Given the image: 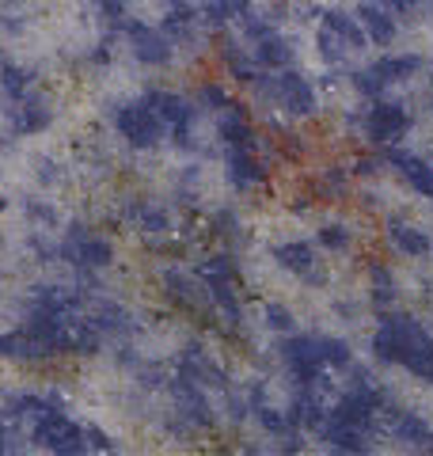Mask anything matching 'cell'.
Listing matches in <instances>:
<instances>
[{"mask_svg":"<svg viewBox=\"0 0 433 456\" xmlns=\"http://www.w3.org/2000/svg\"><path fill=\"white\" fill-rule=\"evenodd\" d=\"M315 194L323 202H339V198L350 194V167H323L320 183H315Z\"/></svg>","mask_w":433,"mask_h":456,"instance_id":"484cf974","label":"cell"},{"mask_svg":"<svg viewBox=\"0 0 433 456\" xmlns=\"http://www.w3.org/2000/svg\"><path fill=\"white\" fill-rule=\"evenodd\" d=\"M357 23H361V31H365V38L377 42V46H388V42L396 38V20L388 16L380 4H361L357 8Z\"/></svg>","mask_w":433,"mask_h":456,"instance_id":"e0dca14e","label":"cell"},{"mask_svg":"<svg viewBox=\"0 0 433 456\" xmlns=\"http://www.w3.org/2000/svg\"><path fill=\"white\" fill-rule=\"evenodd\" d=\"M403 369H411L414 377L433 380V338L422 331V327H411V338H407V350H403Z\"/></svg>","mask_w":433,"mask_h":456,"instance_id":"7c38bea8","label":"cell"},{"mask_svg":"<svg viewBox=\"0 0 433 456\" xmlns=\"http://www.w3.org/2000/svg\"><path fill=\"white\" fill-rule=\"evenodd\" d=\"M354 171H357V175H377V171H380V160H372V156H361V160L354 164Z\"/></svg>","mask_w":433,"mask_h":456,"instance_id":"7dc6e473","label":"cell"},{"mask_svg":"<svg viewBox=\"0 0 433 456\" xmlns=\"http://www.w3.org/2000/svg\"><path fill=\"white\" fill-rule=\"evenodd\" d=\"M4 449H8V445H4V430H0V452H4Z\"/></svg>","mask_w":433,"mask_h":456,"instance_id":"f5cc1de1","label":"cell"},{"mask_svg":"<svg viewBox=\"0 0 433 456\" xmlns=\"http://www.w3.org/2000/svg\"><path fill=\"white\" fill-rule=\"evenodd\" d=\"M0 358H4V362H38L42 350L23 331L20 335L12 331V335H0Z\"/></svg>","mask_w":433,"mask_h":456,"instance_id":"4316f807","label":"cell"},{"mask_svg":"<svg viewBox=\"0 0 433 456\" xmlns=\"http://www.w3.org/2000/svg\"><path fill=\"white\" fill-rule=\"evenodd\" d=\"M69 342H72V354H99V346H103V331L88 320V323H77V331H69Z\"/></svg>","mask_w":433,"mask_h":456,"instance_id":"1f68e13d","label":"cell"},{"mask_svg":"<svg viewBox=\"0 0 433 456\" xmlns=\"http://www.w3.org/2000/svg\"><path fill=\"white\" fill-rule=\"evenodd\" d=\"M221 141L228 149H255V126L240 110H228L221 118Z\"/></svg>","mask_w":433,"mask_h":456,"instance_id":"603a6c76","label":"cell"},{"mask_svg":"<svg viewBox=\"0 0 433 456\" xmlns=\"http://www.w3.org/2000/svg\"><path fill=\"white\" fill-rule=\"evenodd\" d=\"M198 274H201V281H213V278H236V263H233V255H209V259L198 266Z\"/></svg>","mask_w":433,"mask_h":456,"instance_id":"8d00e7d4","label":"cell"},{"mask_svg":"<svg viewBox=\"0 0 433 456\" xmlns=\"http://www.w3.org/2000/svg\"><path fill=\"white\" fill-rule=\"evenodd\" d=\"M144 103L160 114L164 126H186V122L194 118V107L186 103L179 92H149V95H144Z\"/></svg>","mask_w":433,"mask_h":456,"instance_id":"9a60e30c","label":"cell"},{"mask_svg":"<svg viewBox=\"0 0 433 456\" xmlns=\"http://www.w3.org/2000/svg\"><path fill=\"white\" fill-rule=\"evenodd\" d=\"M278 73L282 77H274V99H278V107L285 114H293V118H308V114H315L312 84L300 73H289V69H278Z\"/></svg>","mask_w":433,"mask_h":456,"instance_id":"5b68a950","label":"cell"},{"mask_svg":"<svg viewBox=\"0 0 433 456\" xmlns=\"http://www.w3.org/2000/svg\"><path fill=\"white\" fill-rule=\"evenodd\" d=\"M392 426H396L399 441H407V445H414V449H429L433 452V430L418 415H411V411H396Z\"/></svg>","mask_w":433,"mask_h":456,"instance_id":"ffe728a7","label":"cell"},{"mask_svg":"<svg viewBox=\"0 0 433 456\" xmlns=\"http://www.w3.org/2000/svg\"><path fill=\"white\" fill-rule=\"evenodd\" d=\"M411 316H384L377 335H372V358L388 362V365H399L403 362V350H407V338H411Z\"/></svg>","mask_w":433,"mask_h":456,"instance_id":"52a82bcc","label":"cell"},{"mask_svg":"<svg viewBox=\"0 0 433 456\" xmlns=\"http://www.w3.org/2000/svg\"><path fill=\"white\" fill-rule=\"evenodd\" d=\"M171 392H176V399H179V415L191 422V426H213V407H209V399L201 395V388L194 380H186V377H176L171 380Z\"/></svg>","mask_w":433,"mask_h":456,"instance_id":"30bf717a","label":"cell"},{"mask_svg":"<svg viewBox=\"0 0 433 456\" xmlns=\"http://www.w3.org/2000/svg\"><path fill=\"white\" fill-rule=\"evenodd\" d=\"M198 103H206L209 110L233 107V103H228V92H225V88H216V84H201V88H198Z\"/></svg>","mask_w":433,"mask_h":456,"instance_id":"b9f144b4","label":"cell"},{"mask_svg":"<svg viewBox=\"0 0 433 456\" xmlns=\"http://www.w3.org/2000/svg\"><path fill=\"white\" fill-rule=\"evenodd\" d=\"M61 259L69 263H77V266H110L114 259V244L107 236H95L88 232L84 224H72L69 228V236H65V244H61Z\"/></svg>","mask_w":433,"mask_h":456,"instance_id":"277c9868","label":"cell"},{"mask_svg":"<svg viewBox=\"0 0 433 456\" xmlns=\"http://www.w3.org/2000/svg\"><path fill=\"white\" fill-rule=\"evenodd\" d=\"M315 53H320L327 65H339V61H342V42L323 27V31L315 35Z\"/></svg>","mask_w":433,"mask_h":456,"instance_id":"ab89813d","label":"cell"},{"mask_svg":"<svg viewBox=\"0 0 433 456\" xmlns=\"http://www.w3.org/2000/svg\"><path fill=\"white\" fill-rule=\"evenodd\" d=\"M274 259H278L285 270H293V274H305V278L315 270V251H312V244H300V240L274 248Z\"/></svg>","mask_w":433,"mask_h":456,"instance_id":"cb8c5ba5","label":"cell"},{"mask_svg":"<svg viewBox=\"0 0 433 456\" xmlns=\"http://www.w3.org/2000/svg\"><path fill=\"white\" fill-rule=\"evenodd\" d=\"M103 20L122 23V4H118V0H103Z\"/></svg>","mask_w":433,"mask_h":456,"instance_id":"681fc988","label":"cell"},{"mask_svg":"<svg viewBox=\"0 0 433 456\" xmlns=\"http://www.w3.org/2000/svg\"><path fill=\"white\" fill-rule=\"evenodd\" d=\"M114 126H118V134L134 149H152V145H160V137H164L160 114L144 103V99H137V103H126L118 114H114Z\"/></svg>","mask_w":433,"mask_h":456,"instance_id":"7a4b0ae2","label":"cell"},{"mask_svg":"<svg viewBox=\"0 0 433 456\" xmlns=\"http://www.w3.org/2000/svg\"><path fill=\"white\" fill-rule=\"evenodd\" d=\"M23 209H27V217L38 221V224H57V209L50 202H38V198H23Z\"/></svg>","mask_w":433,"mask_h":456,"instance_id":"60d3db41","label":"cell"},{"mask_svg":"<svg viewBox=\"0 0 433 456\" xmlns=\"http://www.w3.org/2000/svg\"><path fill=\"white\" fill-rule=\"evenodd\" d=\"M388 4H392L396 12H411V8H414V0H388Z\"/></svg>","mask_w":433,"mask_h":456,"instance_id":"816d5d0a","label":"cell"},{"mask_svg":"<svg viewBox=\"0 0 433 456\" xmlns=\"http://www.w3.org/2000/svg\"><path fill=\"white\" fill-rule=\"evenodd\" d=\"M35 441H38L42 449L57 452V456H72V452H84V449H88V441H84V426H77L69 415H61V407L42 411V415H38Z\"/></svg>","mask_w":433,"mask_h":456,"instance_id":"6da1fadb","label":"cell"},{"mask_svg":"<svg viewBox=\"0 0 433 456\" xmlns=\"http://www.w3.org/2000/svg\"><path fill=\"white\" fill-rule=\"evenodd\" d=\"M248 8H251L248 0H209L206 4V23L209 27H225L228 20H240Z\"/></svg>","mask_w":433,"mask_h":456,"instance_id":"4dcf8cb0","label":"cell"},{"mask_svg":"<svg viewBox=\"0 0 433 456\" xmlns=\"http://www.w3.org/2000/svg\"><path fill=\"white\" fill-rule=\"evenodd\" d=\"M53 118V110L42 103V99H27L23 107L12 110V126H16V134H38V130H46Z\"/></svg>","mask_w":433,"mask_h":456,"instance_id":"44dd1931","label":"cell"},{"mask_svg":"<svg viewBox=\"0 0 433 456\" xmlns=\"http://www.w3.org/2000/svg\"><path fill=\"white\" fill-rule=\"evenodd\" d=\"M320 244L327 248V251H346L354 244V232H350V224H323L320 228Z\"/></svg>","mask_w":433,"mask_h":456,"instance_id":"d590c367","label":"cell"},{"mask_svg":"<svg viewBox=\"0 0 433 456\" xmlns=\"http://www.w3.org/2000/svg\"><path fill=\"white\" fill-rule=\"evenodd\" d=\"M388 240H392V248L411 255V259H422V255H429V236L422 232V228H414L407 221H388Z\"/></svg>","mask_w":433,"mask_h":456,"instance_id":"2e32d148","label":"cell"},{"mask_svg":"<svg viewBox=\"0 0 433 456\" xmlns=\"http://www.w3.org/2000/svg\"><path fill=\"white\" fill-rule=\"evenodd\" d=\"M225 61H228V73H233L236 80L255 84V77H258V61H255V57H243L240 50H225Z\"/></svg>","mask_w":433,"mask_h":456,"instance_id":"e575fe53","label":"cell"},{"mask_svg":"<svg viewBox=\"0 0 433 456\" xmlns=\"http://www.w3.org/2000/svg\"><path fill=\"white\" fill-rule=\"evenodd\" d=\"M213 236H221V240H236L240 236V217L236 213H216L213 217Z\"/></svg>","mask_w":433,"mask_h":456,"instance_id":"7bdbcfd3","label":"cell"},{"mask_svg":"<svg viewBox=\"0 0 433 456\" xmlns=\"http://www.w3.org/2000/svg\"><path fill=\"white\" fill-rule=\"evenodd\" d=\"M274 141H278V149L282 152H289V156H300V134H293V130H274Z\"/></svg>","mask_w":433,"mask_h":456,"instance_id":"f6af8a7d","label":"cell"},{"mask_svg":"<svg viewBox=\"0 0 433 456\" xmlns=\"http://www.w3.org/2000/svg\"><path fill=\"white\" fill-rule=\"evenodd\" d=\"M320 434H323V441H331V449H335V452H365V449H369V445H365V430H357V426L342 422V419H335V415L323 422Z\"/></svg>","mask_w":433,"mask_h":456,"instance_id":"ac0fdd59","label":"cell"},{"mask_svg":"<svg viewBox=\"0 0 433 456\" xmlns=\"http://www.w3.org/2000/svg\"><path fill=\"white\" fill-rule=\"evenodd\" d=\"M418 69H422V57H414V53H399V57H380V61L372 65V73H377L384 84H396V80L414 77Z\"/></svg>","mask_w":433,"mask_h":456,"instance_id":"d4e9b609","label":"cell"},{"mask_svg":"<svg viewBox=\"0 0 433 456\" xmlns=\"http://www.w3.org/2000/svg\"><path fill=\"white\" fill-rule=\"evenodd\" d=\"M129 217H134L144 228V232H167V228H171L167 209H156V206H144V202L129 206Z\"/></svg>","mask_w":433,"mask_h":456,"instance_id":"d6a6232c","label":"cell"},{"mask_svg":"<svg viewBox=\"0 0 433 456\" xmlns=\"http://www.w3.org/2000/svg\"><path fill=\"white\" fill-rule=\"evenodd\" d=\"M255 61H258V69H289L293 46H289L282 35H266V38H258V46H255Z\"/></svg>","mask_w":433,"mask_h":456,"instance_id":"7402d4cb","label":"cell"},{"mask_svg":"<svg viewBox=\"0 0 433 456\" xmlns=\"http://www.w3.org/2000/svg\"><path fill=\"white\" fill-rule=\"evenodd\" d=\"M92 323L99 327V331L103 335H126L129 327H134V320H129V312L122 308V305H103L92 316Z\"/></svg>","mask_w":433,"mask_h":456,"instance_id":"f1b7e54d","label":"cell"},{"mask_svg":"<svg viewBox=\"0 0 433 456\" xmlns=\"http://www.w3.org/2000/svg\"><path fill=\"white\" fill-rule=\"evenodd\" d=\"M84 441H88V449H95V452H114V441L103 430H84Z\"/></svg>","mask_w":433,"mask_h":456,"instance_id":"bcb514c9","label":"cell"},{"mask_svg":"<svg viewBox=\"0 0 433 456\" xmlns=\"http://www.w3.org/2000/svg\"><path fill=\"white\" fill-rule=\"evenodd\" d=\"M323 16V27L331 35H335L346 50H361L365 46V31H361V23H357V16H350V12H342V8H327V12H320Z\"/></svg>","mask_w":433,"mask_h":456,"instance_id":"5bb4252c","label":"cell"},{"mask_svg":"<svg viewBox=\"0 0 433 456\" xmlns=\"http://www.w3.org/2000/svg\"><path fill=\"white\" fill-rule=\"evenodd\" d=\"M225 171L240 191H251V187H258V183H266V164L258 160L255 149H228Z\"/></svg>","mask_w":433,"mask_h":456,"instance_id":"8fae6325","label":"cell"},{"mask_svg":"<svg viewBox=\"0 0 433 456\" xmlns=\"http://www.w3.org/2000/svg\"><path fill=\"white\" fill-rule=\"evenodd\" d=\"M0 88H4L12 99H23L27 88H31V73H27L23 65H16V61H4L0 65Z\"/></svg>","mask_w":433,"mask_h":456,"instance_id":"f546056e","label":"cell"},{"mask_svg":"<svg viewBox=\"0 0 433 456\" xmlns=\"http://www.w3.org/2000/svg\"><path fill=\"white\" fill-rule=\"evenodd\" d=\"M315 350H320L323 365H335V369H350L354 365V354H350V342H346V338L320 335V338H315Z\"/></svg>","mask_w":433,"mask_h":456,"instance_id":"83f0119b","label":"cell"},{"mask_svg":"<svg viewBox=\"0 0 433 456\" xmlns=\"http://www.w3.org/2000/svg\"><path fill=\"white\" fill-rule=\"evenodd\" d=\"M266 323L274 327V331L289 335V331H293V312L282 308V305H270V308H266Z\"/></svg>","mask_w":433,"mask_h":456,"instance_id":"ee69618b","label":"cell"},{"mask_svg":"<svg viewBox=\"0 0 433 456\" xmlns=\"http://www.w3.org/2000/svg\"><path fill=\"white\" fill-rule=\"evenodd\" d=\"M407 126H411V114L403 110L399 103H384V99H377V103L369 107L365 114V130L369 137L377 141V145H388V141H396L407 134Z\"/></svg>","mask_w":433,"mask_h":456,"instance_id":"ba28073f","label":"cell"},{"mask_svg":"<svg viewBox=\"0 0 433 456\" xmlns=\"http://www.w3.org/2000/svg\"><path fill=\"white\" fill-rule=\"evenodd\" d=\"M255 411V419H258V426H263V430L266 434H285L289 430V415H285V411H274V407H266V403H255L251 407Z\"/></svg>","mask_w":433,"mask_h":456,"instance_id":"74e56055","label":"cell"},{"mask_svg":"<svg viewBox=\"0 0 433 456\" xmlns=\"http://www.w3.org/2000/svg\"><path fill=\"white\" fill-rule=\"evenodd\" d=\"M126 35H129V50H134V57L141 65L149 69H160L171 61V38L164 31H156V27L149 23H122Z\"/></svg>","mask_w":433,"mask_h":456,"instance_id":"8992f818","label":"cell"},{"mask_svg":"<svg viewBox=\"0 0 433 456\" xmlns=\"http://www.w3.org/2000/svg\"><path fill=\"white\" fill-rule=\"evenodd\" d=\"M388 164H392L418 194H426V198L433 194V167L422 160V156H411V152H388Z\"/></svg>","mask_w":433,"mask_h":456,"instance_id":"4fadbf2b","label":"cell"},{"mask_svg":"<svg viewBox=\"0 0 433 456\" xmlns=\"http://www.w3.org/2000/svg\"><path fill=\"white\" fill-rule=\"evenodd\" d=\"M369 281H372V301L377 305H392L396 301V281H392V270L388 266H369Z\"/></svg>","mask_w":433,"mask_h":456,"instance_id":"836d02e7","label":"cell"},{"mask_svg":"<svg viewBox=\"0 0 433 456\" xmlns=\"http://www.w3.org/2000/svg\"><path fill=\"white\" fill-rule=\"evenodd\" d=\"M350 84L365 99H380V92H384V80L372 73V69H357V73H350Z\"/></svg>","mask_w":433,"mask_h":456,"instance_id":"f35d334b","label":"cell"},{"mask_svg":"<svg viewBox=\"0 0 433 456\" xmlns=\"http://www.w3.org/2000/svg\"><path fill=\"white\" fill-rule=\"evenodd\" d=\"M160 285H164V297L171 305H179V308H198V305H206L209 301V293H206V281L198 285V278L194 274H186V270H164L160 274Z\"/></svg>","mask_w":433,"mask_h":456,"instance_id":"9c48e42d","label":"cell"},{"mask_svg":"<svg viewBox=\"0 0 433 456\" xmlns=\"http://www.w3.org/2000/svg\"><path fill=\"white\" fill-rule=\"evenodd\" d=\"M35 175H38V183H57V164L53 160H42Z\"/></svg>","mask_w":433,"mask_h":456,"instance_id":"c3c4849f","label":"cell"},{"mask_svg":"<svg viewBox=\"0 0 433 456\" xmlns=\"http://www.w3.org/2000/svg\"><path fill=\"white\" fill-rule=\"evenodd\" d=\"M429 198H433V194H429Z\"/></svg>","mask_w":433,"mask_h":456,"instance_id":"db71d44e","label":"cell"},{"mask_svg":"<svg viewBox=\"0 0 433 456\" xmlns=\"http://www.w3.org/2000/svg\"><path fill=\"white\" fill-rule=\"evenodd\" d=\"M92 61H95V65H103V61H110V42H103V46H95V53H92Z\"/></svg>","mask_w":433,"mask_h":456,"instance_id":"f907efd6","label":"cell"},{"mask_svg":"<svg viewBox=\"0 0 433 456\" xmlns=\"http://www.w3.org/2000/svg\"><path fill=\"white\" fill-rule=\"evenodd\" d=\"M179 377L194 380V384H198V380H201V384H213V388H221V384H225V373H221V369H216L198 346H186L183 362H179Z\"/></svg>","mask_w":433,"mask_h":456,"instance_id":"d6986e66","label":"cell"},{"mask_svg":"<svg viewBox=\"0 0 433 456\" xmlns=\"http://www.w3.org/2000/svg\"><path fill=\"white\" fill-rule=\"evenodd\" d=\"M282 358L300 388H315V384L323 380V358H320V350H315V338L289 331V338L282 342Z\"/></svg>","mask_w":433,"mask_h":456,"instance_id":"3957f363","label":"cell"}]
</instances>
